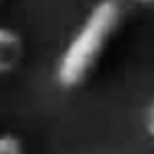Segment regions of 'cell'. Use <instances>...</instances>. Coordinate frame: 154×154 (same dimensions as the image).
Here are the masks:
<instances>
[{
    "mask_svg": "<svg viewBox=\"0 0 154 154\" xmlns=\"http://www.w3.org/2000/svg\"><path fill=\"white\" fill-rule=\"evenodd\" d=\"M137 2H154V0H137Z\"/></svg>",
    "mask_w": 154,
    "mask_h": 154,
    "instance_id": "obj_5",
    "label": "cell"
},
{
    "mask_svg": "<svg viewBox=\"0 0 154 154\" xmlns=\"http://www.w3.org/2000/svg\"><path fill=\"white\" fill-rule=\"evenodd\" d=\"M24 58V41L17 31L0 26V75H7L19 67Z\"/></svg>",
    "mask_w": 154,
    "mask_h": 154,
    "instance_id": "obj_2",
    "label": "cell"
},
{
    "mask_svg": "<svg viewBox=\"0 0 154 154\" xmlns=\"http://www.w3.org/2000/svg\"><path fill=\"white\" fill-rule=\"evenodd\" d=\"M123 24V5L118 0H99L77 26L55 63V82L63 89L82 87L99 67L111 38Z\"/></svg>",
    "mask_w": 154,
    "mask_h": 154,
    "instance_id": "obj_1",
    "label": "cell"
},
{
    "mask_svg": "<svg viewBox=\"0 0 154 154\" xmlns=\"http://www.w3.org/2000/svg\"><path fill=\"white\" fill-rule=\"evenodd\" d=\"M0 154H24V144L17 135L5 132L0 135Z\"/></svg>",
    "mask_w": 154,
    "mask_h": 154,
    "instance_id": "obj_3",
    "label": "cell"
},
{
    "mask_svg": "<svg viewBox=\"0 0 154 154\" xmlns=\"http://www.w3.org/2000/svg\"><path fill=\"white\" fill-rule=\"evenodd\" d=\"M144 128H147V132L154 137V103H152V108L147 111V120H144Z\"/></svg>",
    "mask_w": 154,
    "mask_h": 154,
    "instance_id": "obj_4",
    "label": "cell"
}]
</instances>
